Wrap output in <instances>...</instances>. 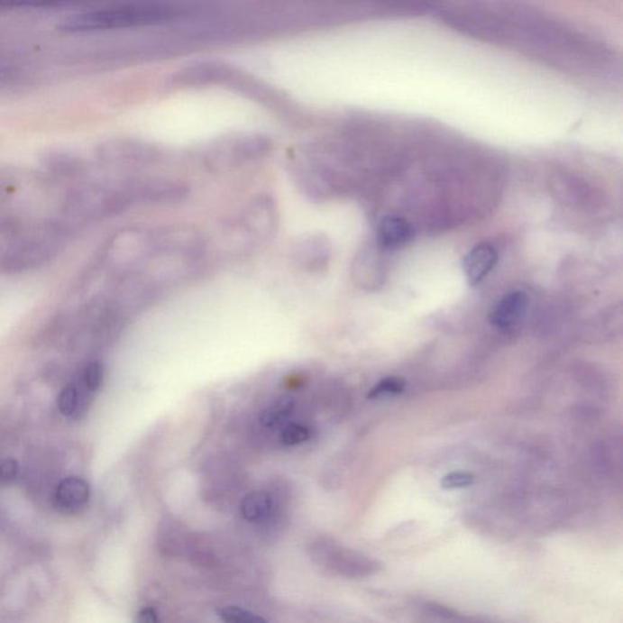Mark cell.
Returning a JSON list of instances; mask_svg holds the SVG:
<instances>
[{
  "instance_id": "obj_19",
  "label": "cell",
  "mask_w": 623,
  "mask_h": 623,
  "mask_svg": "<svg viewBox=\"0 0 623 623\" xmlns=\"http://www.w3.org/2000/svg\"><path fill=\"white\" fill-rule=\"evenodd\" d=\"M83 384L90 392H96L102 388L104 381V367L100 362H90L83 371Z\"/></svg>"
},
{
  "instance_id": "obj_18",
  "label": "cell",
  "mask_w": 623,
  "mask_h": 623,
  "mask_svg": "<svg viewBox=\"0 0 623 623\" xmlns=\"http://www.w3.org/2000/svg\"><path fill=\"white\" fill-rule=\"evenodd\" d=\"M406 382L399 378H388L374 386L368 393V399H378L381 396L401 395L405 391Z\"/></svg>"
},
{
  "instance_id": "obj_21",
  "label": "cell",
  "mask_w": 623,
  "mask_h": 623,
  "mask_svg": "<svg viewBox=\"0 0 623 623\" xmlns=\"http://www.w3.org/2000/svg\"><path fill=\"white\" fill-rule=\"evenodd\" d=\"M19 464L15 459H5L0 463V481L12 482L19 473Z\"/></svg>"
},
{
  "instance_id": "obj_13",
  "label": "cell",
  "mask_w": 623,
  "mask_h": 623,
  "mask_svg": "<svg viewBox=\"0 0 623 623\" xmlns=\"http://www.w3.org/2000/svg\"><path fill=\"white\" fill-rule=\"evenodd\" d=\"M424 623H490L455 611L454 609L438 603H426L420 609Z\"/></svg>"
},
{
  "instance_id": "obj_4",
  "label": "cell",
  "mask_w": 623,
  "mask_h": 623,
  "mask_svg": "<svg viewBox=\"0 0 623 623\" xmlns=\"http://www.w3.org/2000/svg\"><path fill=\"white\" fill-rule=\"evenodd\" d=\"M96 155L107 165L135 167L155 162L160 159V151L154 145L135 139H115L100 145Z\"/></svg>"
},
{
  "instance_id": "obj_2",
  "label": "cell",
  "mask_w": 623,
  "mask_h": 623,
  "mask_svg": "<svg viewBox=\"0 0 623 623\" xmlns=\"http://www.w3.org/2000/svg\"><path fill=\"white\" fill-rule=\"evenodd\" d=\"M273 148V141L266 134L236 133L208 146L205 158L211 169H229L266 158Z\"/></svg>"
},
{
  "instance_id": "obj_11",
  "label": "cell",
  "mask_w": 623,
  "mask_h": 623,
  "mask_svg": "<svg viewBox=\"0 0 623 623\" xmlns=\"http://www.w3.org/2000/svg\"><path fill=\"white\" fill-rule=\"evenodd\" d=\"M240 509L246 521L252 524H267L273 518L276 504L270 492L253 490L243 498Z\"/></svg>"
},
{
  "instance_id": "obj_16",
  "label": "cell",
  "mask_w": 623,
  "mask_h": 623,
  "mask_svg": "<svg viewBox=\"0 0 623 623\" xmlns=\"http://www.w3.org/2000/svg\"><path fill=\"white\" fill-rule=\"evenodd\" d=\"M311 435L309 427L302 426V424H290L281 431L280 440L284 445L294 447V445L307 442L311 438Z\"/></svg>"
},
{
  "instance_id": "obj_12",
  "label": "cell",
  "mask_w": 623,
  "mask_h": 623,
  "mask_svg": "<svg viewBox=\"0 0 623 623\" xmlns=\"http://www.w3.org/2000/svg\"><path fill=\"white\" fill-rule=\"evenodd\" d=\"M158 545L162 554L180 555L184 552H189L190 536L186 534V530L180 525L167 522V524L160 527Z\"/></svg>"
},
{
  "instance_id": "obj_8",
  "label": "cell",
  "mask_w": 623,
  "mask_h": 623,
  "mask_svg": "<svg viewBox=\"0 0 623 623\" xmlns=\"http://www.w3.org/2000/svg\"><path fill=\"white\" fill-rule=\"evenodd\" d=\"M88 482L79 478H68L59 483L55 492V506L61 513L76 514L89 502Z\"/></svg>"
},
{
  "instance_id": "obj_10",
  "label": "cell",
  "mask_w": 623,
  "mask_h": 623,
  "mask_svg": "<svg viewBox=\"0 0 623 623\" xmlns=\"http://www.w3.org/2000/svg\"><path fill=\"white\" fill-rule=\"evenodd\" d=\"M412 225L401 217H385L379 223L377 240L384 250H397L412 242Z\"/></svg>"
},
{
  "instance_id": "obj_3",
  "label": "cell",
  "mask_w": 623,
  "mask_h": 623,
  "mask_svg": "<svg viewBox=\"0 0 623 623\" xmlns=\"http://www.w3.org/2000/svg\"><path fill=\"white\" fill-rule=\"evenodd\" d=\"M313 563L346 579H364L381 570L380 563L353 549L344 548L332 538L316 539L309 545Z\"/></svg>"
},
{
  "instance_id": "obj_1",
  "label": "cell",
  "mask_w": 623,
  "mask_h": 623,
  "mask_svg": "<svg viewBox=\"0 0 623 623\" xmlns=\"http://www.w3.org/2000/svg\"><path fill=\"white\" fill-rule=\"evenodd\" d=\"M173 16L172 9L161 5L113 6L75 14L60 24V30L68 33H86L135 29L162 23Z\"/></svg>"
},
{
  "instance_id": "obj_9",
  "label": "cell",
  "mask_w": 623,
  "mask_h": 623,
  "mask_svg": "<svg viewBox=\"0 0 623 623\" xmlns=\"http://www.w3.org/2000/svg\"><path fill=\"white\" fill-rule=\"evenodd\" d=\"M497 261L496 249L490 243H480V245L470 250L468 255L465 256L464 262H463L469 285L475 287V285L481 283L496 266Z\"/></svg>"
},
{
  "instance_id": "obj_7",
  "label": "cell",
  "mask_w": 623,
  "mask_h": 623,
  "mask_svg": "<svg viewBox=\"0 0 623 623\" xmlns=\"http://www.w3.org/2000/svg\"><path fill=\"white\" fill-rule=\"evenodd\" d=\"M528 307V296L522 291L510 292L498 302L490 313V324L496 328L509 329L520 323Z\"/></svg>"
},
{
  "instance_id": "obj_15",
  "label": "cell",
  "mask_w": 623,
  "mask_h": 623,
  "mask_svg": "<svg viewBox=\"0 0 623 623\" xmlns=\"http://www.w3.org/2000/svg\"><path fill=\"white\" fill-rule=\"evenodd\" d=\"M218 615L225 623H268L261 616L238 607L223 608Z\"/></svg>"
},
{
  "instance_id": "obj_20",
  "label": "cell",
  "mask_w": 623,
  "mask_h": 623,
  "mask_svg": "<svg viewBox=\"0 0 623 623\" xmlns=\"http://www.w3.org/2000/svg\"><path fill=\"white\" fill-rule=\"evenodd\" d=\"M475 478L472 473L466 472H454L445 475L442 479L441 486L444 490H459L465 489V487L472 486Z\"/></svg>"
},
{
  "instance_id": "obj_22",
  "label": "cell",
  "mask_w": 623,
  "mask_h": 623,
  "mask_svg": "<svg viewBox=\"0 0 623 623\" xmlns=\"http://www.w3.org/2000/svg\"><path fill=\"white\" fill-rule=\"evenodd\" d=\"M135 622L137 623H161L160 621L158 614H156V611L152 608H142V610H139L138 615H137V619H135Z\"/></svg>"
},
{
  "instance_id": "obj_5",
  "label": "cell",
  "mask_w": 623,
  "mask_h": 623,
  "mask_svg": "<svg viewBox=\"0 0 623 623\" xmlns=\"http://www.w3.org/2000/svg\"><path fill=\"white\" fill-rule=\"evenodd\" d=\"M278 215L276 205L270 197H257L243 212L235 223V229L255 238H266L277 228Z\"/></svg>"
},
{
  "instance_id": "obj_14",
  "label": "cell",
  "mask_w": 623,
  "mask_h": 623,
  "mask_svg": "<svg viewBox=\"0 0 623 623\" xmlns=\"http://www.w3.org/2000/svg\"><path fill=\"white\" fill-rule=\"evenodd\" d=\"M295 401L290 396H283L271 402L260 414L261 426L264 427H276L283 424L291 413L294 412Z\"/></svg>"
},
{
  "instance_id": "obj_17",
  "label": "cell",
  "mask_w": 623,
  "mask_h": 623,
  "mask_svg": "<svg viewBox=\"0 0 623 623\" xmlns=\"http://www.w3.org/2000/svg\"><path fill=\"white\" fill-rule=\"evenodd\" d=\"M59 409L65 417L75 416L78 412L81 401H79V392L75 386H66L59 396Z\"/></svg>"
},
{
  "instance_id": "obj_6",
  "label": "cell",
  "mask_w": 623,
  "mask_h": 623,
  "mask_svg": "<svg viewBox=\"0 0 623 623\" xmlns=\"http://www.w3.org/2000/svg\"><path fill=\"white\" fill-rule=\"evenodd\" d=\"M292 256L298 266L305 270L316 271L328 264L332 256V243L328 236L313 233L296 240L292 247Z\"/></svg>"
}]
</instances>
